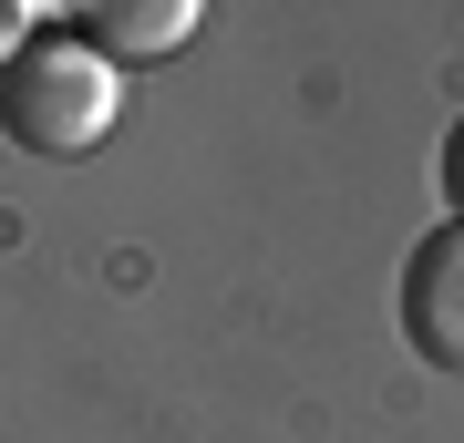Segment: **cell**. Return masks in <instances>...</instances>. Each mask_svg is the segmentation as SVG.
I'll return each mask as SVG.
<instances>
[{
  "mask_svg": "<svg viewBox=\"0 0 464 443\" xmlns=\"http://www.w3.org/2000/svg\"><path fill=\"white\" fill-rule=\"evenodd\" d=\"M114 114H124V63H103L83 32H32V52L0 72V134L42 165L93 155Z\"/></svg>",
  "mask_w": 464,
  "mask_h": 443,
  "instance_id": "6da1fadb",
  "label": "cell"
},
{
  "mask_svg": "<svg viewBox=\"0 0 464 443\" xmlns=\"http://www.w3.org/2000/svg\"><path fill=\"white\" fill-rule=\"evenodd\" d=\"M402 341H413L423 371H454L464 381V227H454V217L402 258Z\"/></svg>",
  "mask_w": 464,
  "mask_h": 443,
  "instance_id": "7a4b0ae2",
  "label": "cell"
},
{
  "mask_svg": "<svg viewBox=\"0 0 464 443\" xmlns=\"http://www.w3.org/2000/svg\"><path fill=\"white\" fill-rule=\"evenodd\" d=\"M72 32H83L103 63H166V52L207 21V0H63Z\"/></svg>",
  "mask_w": 464,
  "mask_h": 443,
  "instance_id": "3957f363",
  "label": "cell"
},
{
  "mask_svg": "<svg viewBox=\"0 0 464 443\" xmlns=\"http://www.w3.org/2000/svg\"><path fill=\"white\" fill-rule=\"evenodd\" d=\"M32 32H42V0H0V72L32 52Z\"/></svg>",
  "mask_w": 464,
  "mask_h": 443,
  "instance_id": "277c9868",
  "label": "cell"
},
{
  "mask_svg": "<svg viewBox=\"0 0 464 443\" xmlns=\"http://www.w3.org/2000/svg\"><path fill=\"white\" fill-rule=\"evenodd\" d=\"M444 207H454V227H464V114H454V134H444Z\"/></svg>",
  "mask_w": 464,
  "mask_h": 443,
  "instance_id": "5b68a950",
  "label": "cell"
}]
</instances>
